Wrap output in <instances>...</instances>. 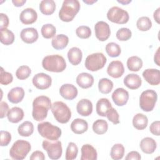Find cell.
Instances as JSON below:
<instances>
[{"label": "cell", "instance_id": "obj_9", "mask_svg": "<svg viewBox=\"0 0 160 160\" xmlns=\"http://www.w3.org/2000/svg\"><path fill=\"white\" fill-rule=\"evenodd\" d=\"M42 148L46 151L48 157L51 159H59L62 153V148L61 142L56 141L44 140L42 143Z\"/></svg>", "mask_w": 160, "mask_h": 160}, {"label": "cell", "instance_id": "obj_2", "mask_svg": "<svg viewBox=\"0 0 160 160\" xmlns=\"http://www.w3.org/2000/svg\"><path fill=\"white\" fill-rule=\"evenodd\" d=\"M80 9L78 0H65L59 12V18L62 21L70 22L73 20Z\"/></svg>", "mask_w": 160, "mask_h": 160}, {"label": "cell", "instance_id": "obj_4", "mask_svg": "<svg viewBox=\"0 0 160 160\" xmlns=\"http://www.w3.org/2000/svg\"><path fill=\"white\" fill-rule=\"evenodd\" d=\"M51 109L56 120L61 124L68 122L71 118L69 108L62 101L54 102L51 105Z\"/></svg>", "mask_w": 160, "mask_h": 160}, {"label": "cell", "instance_id": "obj_34", "mask_svg": "<svg viewBox=\"0 0 160 160\" xmlns=\"http://www.w3.org/2000/svg\"><path fill=\"white\" fill-rule=\"evenodd\" d=\"M1 33V42L4 45H10L14 42V33L7 28L0 29Z\"/></svg>", "mask_w": 160, "mask_h": 160}, {"label": "cell", "instance_id": "obj_28", "mask_svg": "<svg viewBox=\"0 0 160 160\" xmlns=\"http://www.w3.org/2000/svg\"><path fill=\"white\" fill-rule=\"evenodd\" d=\"M69 38L64 34H58L55 36L52 41L51 45L56 50H61L64 49L68 44Z\"/></svg>", "mask_w": 160, "mask_h": 160}, {"label": "cell", "instance_id": "obj_33", "mask_svg": "<svg viewBox=\"0 0 160 160\" xmlns=\"http://www.w3.org/2000/svg\"><path fill=\"white\" fill-rule=\"evenodd\" d=\"M142 61L138 56H134L129 58L127 60V66L129 70L137 72L142 67Z\"/></svg>", "mask_w": 160, "mask_h": 160}, {"label": "cell", "instance_id": "obj_42", "mask_svg": "<svg viewBox=\"0 0 160 160\" xmlns=\"http://www.w3.org/2000/svg\"><path fill=\"white\" fill-rule=\"evenodd\" d=\"M31 73L30 68L28 66H21L18 68L16 72V76L20 80H24L29 78Z\"/></svg>", "mask_w": 160, "mask_h": 160}, {"label": "cell", "instance_id": "obj_15", "mask_svg": "<svg viewBox=\"0 0 160 160\" xmlns=\"http://www.w3.org/2000/svg\"><path fill=\"white\" fill-rule=\"evenodd\" d=\"M60 95L66 100H72L78 96V89L71 84H64L59 89Z\"/></svg>", "mask_w": 160, "mask_h": 160}, {"label": "cell", "instance_id": "obj_22", "mask_svg": "<svg viewBox=\"0 0 160 160\" xmlns=\"http://www.w3.org/2000/svg\"><path fill=\"white\" fill-rule=\"evenodd\" d=\"M97 158V151L92 145L86 144L82 146L81 160H96Z\"/></svg>", "mask_w": 160, "mask_h": 160}, {"label": "cell", "instance_id": "obj_50", "mask_svg": "<svg viewBox=\"0 0 160 160\" xmlns=\"http://www.w3.org/2000/svg\"><path fill=\"white\" fill-rule=\"evenodd\" d=\"M0 29H4L7 28V27L9 26V21L8 16L4 13H0Z\"/></svg>", "mask_w": 160, "mask_h": 160}, {"label": "cell", "instance_id": "obj_18", "mask_svg": "<svg viewBox=\"0 0 160 160\" xmlns=\"http://www.w3.org/2000/svg\"><path fill=\"white\" fill-rule=\"evenodd\" d=\"M22 41L27 44H32L38 39V31L34 28H28L23 29L20 34Z\"/></svg>", "mask_w": 160, "mask_h": 160}, {"label": "cell", "instance_id": "obj_23", "mask_svg": "<svg viewBox=\"0 0 160 160\" xmlns=\"http://www.w3.org/2000/svg\"><path fill=\"white\" fill-rule=\"evenodd\" d=\"M24 90L21 87H15L11 89L8 94V100L13 103L18 104L20 102L24 97Z\"/></svg>", "mask_w": 160, "mask_h": 160}, {"label": "cell", "instance_id": "obj_48", "mask_svg": "<svg viewBox=\"0 0 160 160\" xmlns=\"http://www.w3.org/2000/svg\"><path fill=\"white\" fill-rule=\"evenodd\" d=\"M159 126H160L159 121H156L152 122L149 127L150 132L154 135L159 136V134H160Z\"/></svg>", "mask_w": 160, "mask_h": 160}, {"label": "cell", "instance_id": "obj_21", "mask_svg": "<svg viewBox=\"0 0 160 160\" xmlns=\"http://www.w3.org/2000/svg\"><path fill=\"white\" fill-rule=\"evenodd\" d=\"M76 83L82 89L91 88L94 83L93 76L88 72L80 73L76 78Z\"/></svg>", "mask_w": 160, "mask_h": 160}, {"label": "cell", "instance_id": "obj_19", "mask_svg": "<svg viewBox=\"0 0 160 160\" xmlns=\"http://www.w3.org/2000/svg\"><path fill=\"white\" fill-rule=\"evenodd\" d=\"M76 110L81 116H88L92 112V104L90 100L82 99L78 102Z\"/></svg>", "mask_w": 160, "mask_h": 160}, {"label": "cell", "instance_id": "obj_10", "mask_svg": "<svg viewBox=\"0 0 160 160\" xmlns=\"http://www.w3.org/2000/svg\"><path fill=\"white\" fill-rule=\"evenodd\" d=\"M107 18L112 22L119 24L127 23L129 19L128 12L118 6H114L109 9L107 12Z\"/></svg>", "mask_w": 160, "mask_h": 160}, {"label": "cell", "instance_id": "obj_52", "mask_svg": "<svg viewBox=\"0 0 160 160\" xmlns=\"http://www.w3.org/2000/svg\"><path fill=\"white\" fill-rule=\"evenodd\" d=\"M141 159V156L140 154L137 151H131L129 152L125 158L126 160H140Z\"/></svg>", "mask_w": 160, "mask_h": 160}, {"label": "cell", "instance_id": "obj_31", "mask_svg": "<svg viewBox=\"0 0 160 160\" xmlns=\"http://www.w3.org/2000/svg\"><path fill=\"white\" fill-rule=\"evenodd\" d=\"M56 9V3L53 0H43L39 4V10L44 15H51Z\"/></svg>", "mask_w": 160, "mask_h": 160}, {"label": "cell", "instance_id": "obj_36", "mask_svg": "<svg viewBox=\"0 0 160 160\" xmlns=\"http://www.w3.org/2000/svg\"><path fill=\"white\" fill-rule=\"evenodd\" d=\"M98 88L102 94H108L113 88V82L108 78H102L99 81Z\"/></svg>", "mask_w": 160, "mask_h": 160}, {"label": "cell", "instance_id": "obj_54", "mask_svg": "<svg viewBox=\"0 0 160 160\" xmlns=\"http://www.w3.org/2000/svg\"><path fill=\"white\" fill-rule=\"evenodd\" d=\"M26 1V0H13L12 1V2L16 7H21L25 3Z\"/></svg>", "mask_w": 160, "mask_h": 160}, {"label": "cell", "instance_id": "obj_27", "mask_svg": "<svg viewBox=\"0 0 160 160\" xmlns=\"http://www.w3.org/2000/svg\"><path fill=\"white\" fill-rule=\"evenodd\" d=\"M111 108L112 105L108 99L101 98L99 99L96 103V112L99 116L104 117Z\"/></svg>", "mask_w": 160, "mask_h": 160}, {"label": "cell", "instance_id": "obj_17", "mask_svg": "<svg viewBox=\"0 0 160 160\" xmlns=\"http://www.w3.org/2000/svg\"><path fill=\"white\" fill-rule=\"evenodd\" d=\"M38 18L36 11L32 8H26L22 10L20 14L19 19L24 24H31L36 22Z\"/></svg>", "mask_w": 160, "mask_h": 160}, {"label": "cell", "instance_id": "obj_45", "mask_svg": "<svg viewBox=\"0 0 160 160\" xmlns=\"http://www.w3.org/2000/svg\"><path fill=\"white\" fill-rule=\"evenodd\" d=\"M13 80V76L11 73L6 72L2 68H1V75H0V83L2 85H8L12 82Z\"/></svg>", "mask_w": 160, "mask_h": 160}, {"label": "cell", "instance_id": "obj_55", "mask_svg": "<svg viewBox=\"0 0 160 160\" xmlns=\"http://www.w3.org/2000/svg\"><path fill=\"white\" fill-rule=\"evenodd\" d=\"M159 48L157 49L156 52L154 54V62L158 65V66H160V63H159Z\"/></svg>", "mask_w": 160, "mask_h": 160}, {"label": "cell", "instance_id": "obj_40", "mask_svg": "<svg viewBox=\"0 0 160 160\" xmlns=\"http://www.w3.org/2000/svg\"><path fill=\"white\" fill-rule=\"evenodd\" d=\"M41 34L46 39H50L55 36L56 29L54 26L51 24H46L41 28Z\"/></svg>", "mask_w": 160, "mask_h": 160}, {"label": "cell", "instance_id": "obj_6", "mask_svg": "<svg viewBox=\"0 0 160 160\" xmlns=\"http://www.w3.org/2000/svg\"><path fill=\"white\" fill-rule=\"evenodd\" d=\"M39 134L43 138L50 140H58L61 136V129L49 122H43L38 124Z\"/></svg>", "mask_w": 160, "mask_h": 160}, {"label": "cell", "instance_id": "obj_8", "mask_svg": "<svg viewBox=\"0 0 160 160\" xmlns=\"http://www.w3.org/2000/svg\"><path fill=\"white\" fill-rule=\"evenodd\" d=\"M107 62L106 56L102 52H96L87 56L84 65L90 71H97L102 69Z\"/></svg>", "mask_w": 160, "mask_h": 160}, {"label": "cell", "instance_id": "obj_30", "mask_svg": "<svg viewBox=\"0 0 160 160\" xmlns=\"http://www.w3.org/2000/svg\"><path fill=\"white\" fill-rule=\"evenodd\" d=\"M148 124V119L147 116L142 113H138L133 117L132 125L138 130L144 129L147 127Z\"/></svg>", "mask_w": 160, "mask_h": 160}, {"label": "cell", "instance_id": "obj_12", "mask_svg": "<svg viewBox=\"0 0 160 160\" xmlns=\"http://www.w3.org/2000/svg\"><path fill=\"white\" fill-rule=\"evenodd\" d=\"M96 38L100 41H106L110 36L111 30L109 24L104 21H98L94 26Z\"/></svg>", "mask_w": 160, "mask_h": 160}, {"label": "cell", "instance_id": "obj_37", "mask_svg": "<svg viewBox=\"0 0 160 160\" xmlns=\"http://www.w3.org/2000/svg\"><path fill=\"white\" fill-rule=\"evenodd\" d=\"M111 157L112 159L119 160L121 159L124 155V148L121 144H115L111 148Z\"/></svg>", "mask_w": 160, "mask_h": 160}, {"label": "cell", "instance_id": "obj_11", "mask_svg": "<svg viewBox=\"0 0 160 160\" xmlns=\"http://www.w3.org/2000/svg\"><path fill=\"white\" fill-rule=\"evenodd\" d=\"M33 85L38 89H48L52 83V79L47 74L40 72L36 74L32 79Z\"/></svg>", "mask_w": 160, "mask_h": 160}, {"label": "cell", "instance_id": "obj_32", "mask_svg": "<svg viewBox=\"0 0 160 160\" xmlns=\"http://www.w3.org/2000/svg\"><path fill=\"white\" fill-rule=\"evenodd\" d=\"M18 132L19 134L23 137H29L34 132L33 124L28 121H24L21 124L18 128Z\"/></svg>", "mask_w": 160, "mask_h": 160}, {"label": "cell", "instance_id": "obj_41", "mask_svg": "<svg viewBox=\"0 0 160 160\" xmlns=\"http://www.w3.org/2000/svg\"><path fill=\"white\" fill-rule=\"evenodd\" d=\"M78 153V148L76 144L72 142L68 144L66 151L65 158L66 160H73L76 158Z\"/></svg>", "mask_w": 160, "mask_h": 160}, {"label": "cell", "instance_id": "obj_56", "mask_svg": "<svg viewBox=\"0 0 160 160\" xmlns=\"http://www.w3.org/2000/svg\"><path fill=\"white\" fill-rule=\"evenodd\" d=\"M118 2L119 3H121V4H123V5H126V4H129V3H130L131 2V0H120V1L118 0Z\"/></svg>", "mask_w": 160, "mask_h": 160}, {"label": "cell", "instance_id": "obj_3", "mask_svg": "<svg viewBox=\"0 0 160 160\" xmlns=\"http://www.w3.org/2000/svg\"><path fill=\"white\" fill-rule=\"evenodd\" d=\"M42 66L48 71L61 72L65 70L66 62L62 56L53 54L45 56L42 61Z\"/></svg>", "mask_w": 160, "mask_h": 160}, {"label": "cell", "instance_id": "obj_46", "mask_svg": "<svg viewBox=\"0 0 160 160\" xmlns=\"http://www.w3.org/2000/svg\"><path fill=\"white\" fill-rule=\"evenodd\" d=\"M108 118V119L112 122L114 124H118L120 122L119 121V115L118 112V111L114 108H111L109 111L108 112L106 116Z\"/></svg>", "mask_w": 160, "mask_h": 160}, {"label": "cell", "instance_id": "obj_13", "mask_svg": "<svg viewBox=\"0 0 160 160\" xmlns=\"http://www.w3.org/2000/svg\"><path fill=\"white\" fill-rule=\"evenodd\" d=\"M124 72L123 64L120 61H112L107 68V73L113 78H119Z\"/></svg>", "mask_w": 160, "mask_h": 160}, {"label": "cell", "instance_id": "obj_35", "mask_svg": "<svg viewBox=\"0 0 160 160\" xmlns=\"http://www.w3.org/2000/svg\"><path fill=\"white\" fill-rule=\"evenodd\" d=\"M108 129V122L104 119H97L92 124V130L97 134H103Z\"/></svg>", "mask_w": 160, "mask_h": 160}, {"label": "cell", "instance_id": "obj_49", "mask_svg": "<svg viewBox=\"0 0 160 160\" xmlns=\"http://www.w3.org/2000/svg\"><path fill=\"white\" fill-rule=\"evenodd\" d=\"M9 106L7 102L4 101H1L0 102V118L1 119L4 118L7 116L9 111Z\"/></svg>", "mask_w": 160, "mask_h": 160}, {"label": "cell", "instance_id": "obj_16", "mask_svg": "<svg viewBox=\"0 0 160 160\" xmlns=\"http://www.w3.org/2000/svg\"><path fill=\"white\" fill-rule=\"evenodd\" d=\"M144 79L151 85L156 86L160 83V72L157 69H147L142 72Z\"/></svg>", "mask_w": 160, "mask_h": 160}, {"label": "cell", "instance_id": "obj_43", "mask_svg": "<svg viewBox=\"0 0 160 160\" xmlns=\"http://www.w3.org/2000/svg\"><path fill=\"white\" fill-rule=\"evenodd\" d=\"M116 38L121 41H126L129 40L132 36L131 31L127 28H122L116 32Z\"/></svg>", "mask_w": 160, "mask_h": 160}, {"label": "cell", "instance_id": "obj_5", "mask_svg": "<svg viewBox=\"0 0 160 160\" xmlns=\"http://www.w3.org/2000/svg\"><path fill=\"white\" fill-rule=\"evenodd\" d=\"M31 144L25 140L19 139L14 142L9 150L11 158L15 160H22L31 151Z\"/></svg>", "mask_w": 160, "mask_h": 160}, {"label": "cell", "instance_id": "obj_20", "mask_svg": "<svg viewBox=\"0 0 160 160\" xmlns=\"http://www.w3.org/2000/svg\"><path fill=\"white\" fill-rule=\"evenodd\" d=\"M124 85L130 89H137L141 86L142 80L139 75L136 74H129L124 79Z\"/></svg>", "mask_w": 160, "mask_h": 160}, {"label": "cell", "instance_id": "obj_7", "mask_svg": "<svg viewBox=\"0 0 160 160\" xmlns=\"http://www.w3.org/2000/svg\"><path fill=\"white\" fill-rule=\"evenodd\" d=\"M158 99L156 92L152 89H147L142 92L139 98L140 108L145 111L149 112L153 110Z\"/></svg>", "mask_w": 160, "mask_h": 160}, {"label": "cell", "instance_id": "obj_53", "mask_svg": "<svg viewBox=\"0 0 160 160\" xmlns=\"http://www.w3.org/2000/svg\"><path fill=\"white\" fill-rule=\"evenodd\" d=\"M159 14H160V8H158L154 12V14H153L154 19H155V21H156V22H157L158 24H159V23H160V21H159V19H160Z\"/></svg>", "mask_w": 160, "mask_h": 160}, {"label": "cell", "instance_id": "obj_51", "mask_svg": "<svg viewBox=\"0 0 160 160\" xmlns=\"http://www.w3.org/2000/svg\"><path fill=\"white\" fill-rule=\"evenodd\" d=\"M29 159L31 160H36V159L44 160V159H45V156H44V153L42 151H36L32 153Z\"/></svg>", "mask_w": 160, "mask_h": 160}, {"label": "cell", "instance_id": "obj_1", "mask_svg": "<svg viewBox=\"0 0 160 160\" xmlns=\"http://www.w3.org/2000/svg\"><path fill=\"white\" fill-rule=\"evenodd\" d=\"M51 105V99L48 96H39L36 98L32 102V116L34 119L37 121L44 120Z\"/></svg>", "mask_w": 160, "mask_h": 160}, {"label": "cell", "instance_id": "obj_24", "mask_svg": "<svg viewBox=\"0 0 160 160\" xmlns=\"http://www.w3.org/2000/svg\"><path fill=\"white\" fill-rule=\"evenodd\" d=\"M139 146L143 152L146 154H152L155 151L157 144L154 139L146 137L141 141Z\"/></svg>", "mask_w": 160, "mask_h": 160}, {"label": "cell", "instance_id": "obj_47", "mask_svg": "<svg viewBox=\"0 0 160 160\" xmlns=\"http://www.w3.org/2000/svg\"><path fill=\"white\" fill-rule=\"evenodd\" d=\"M0 136V145L1 146H6L10 143L11 141V135L10 132L6 131H1Z\"/></svg>", "mask_w": 160, "mask_h": 160}, {"label": "cell", "instance_id": "obj_39", "mask_svg": "<svg viewBox=\"0 0 160 160\" xmlns=\"http://www.w3.org/2000/svg\"><path fill=\"white\" fill-rule=\"evenodd\" d=\"M106 51L110 57L116 58L120 55L121 52V49L120 46L118 44L111 42L106 44Z\"/></svg>", "mask_w": 160, "mask_h": 160}, {"label": "cell", "instance_id": "obj_26", "mask_svg": "<svg viewBox=\"0 0 160 160\" xmlns=\"http://www.w3.org/2000/svg\"><path fill=\"white\" fill-rule=\"evenodd\" d=\"M68 58L69 62L72 65H78L81 62L82 58V53L81 50L77 47L71 48L68 52Z\"/></svg>", "mask_w": 160, "mask_h": 160}, {"label": "cell", "instance_id": "obj_38", "mask_svg": "<svg viewBox=\"0 0 160 160\" xmlns=\"http://www.w3.org/2000/svg\"><path fill=\"white\" fill-rule=\"evenodd\" d=\"M136 26L139 31H146L152 27V22L148 17L142 16L138 19Z\"/></svg>", "mask_w": 160, "mask_h": 160}, {"label": "cell", "instance_id": "obj_57", "mask_svg": "<svg viewBox=\"0 0 160 160\" xmlns=\"http://www.w3.org/2000/svg\"><path fill=\"white\" fill-rule=\"evenodd\" d=\"M83 2H85L86 4H89V5H91L96 2H97V1H89V0H83Z\"/></svg>", "mask_w": 160, "mask_h": 160}, {"label": "cell", "instance_id": "obj_29", "mask_svg": "<svg viewBox=\"0 0 160 160\" xmlns=\"http://www.w3.org/2000/svg\"><path fill=\"white\" fill-rule=\"evenodd\" d=\"M24 111L19 107H13L9 110L7 114L8 121L12 123H18L24 118Z\"/></svg>", "mask_w": 160, "mask_h": 160}, {"label": "cell", "instance_id": "obj_25", "mask_svg": "<svg viewBox=\"0 0 160 160\" xmlns=\"http://www.w3.org/2000/svg\"><path fill=\"white\" fill-rule=\"evenodd\" d=\"M88 129V124L87 121L83 119H75L71 124V131L77 134H81L85 132Z\"/></svg>", "mask_w": 160, "mask_h": 160}, {"label": "cell", "instance_id": "obj_14", "mask_svg": "<svg viewBox=\"0 0 160 160\" xmlns=\"http://www.w3.org/2000/svg\"><path fill=\"white\" fill-rule=\"evenodd\" d=\"M112 99L116 105L118 106H122L128 101L129 93L124 88H119L115 89L112 94Z\"/></svg>", "mask_w": 160, "mask_h": 160}, {"label": "cell", "instance_id": "obj_44", "mask_svg": "<svg viewBox=\"0 0 160 160\" xmlns=\"http://www.w3.org/2000/svg\"><path fill=\"white\" fill-rule=\"evenodd\" d=\"M76 34L79 38L87 39L91 36V30L88 26H81L76 29Z\"/></svg>", "mask_w": 160, "mask_h": 160}]
</instances>
